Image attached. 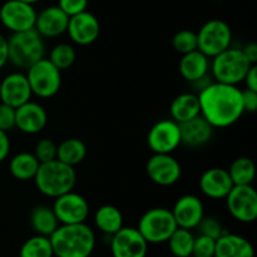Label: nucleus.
<instances>
[{
	"instance_id": "obj_15",
	"label": "nucleus",
	"mask_w": 257,
	"mask_h": 257,
	"mask_svg": "<svg viewBox=\"0 0 257 257\" xmlns=\"http://www.w3.org/2000/svg\"><path fill=\"white\" fill-rule=\"evenodd\" d=\"M67 34L74 44L87 47L99 38L100 23L93 13L85 10L69 17Z\"/></svg>"
},
{
	"instance_id": "obj_4",
	"label": "nucleus",
	"mask_w": 257,
	"mask_h": 257,
	"mask_svg": "<svg viewBox=\"0 0 257 257\" xmlns=\"http://www.w3.org/2000/svg\"><path fill=\"white\" fill-rule=\"evenodd\" d=\"M45 57L44 38L35 29L12 33L8 38V58L18 69L27 70Z\"/></svg>"
},
{
	"instance_id": "obj_26",
	"label": "nucleus",
	"mask_w": 257,
	"mask_h": 257,
	"mask_svg": "<svg viewBox=\"0 0 257 257\" xmlns=\"http://www.w3.org/2000/svg\"><path fill=\"white\" fill-rule=\"evenodd\" d=\"M59 225V221L50 206H35L30 212V226L37 235L49 237Z\"/></svg>"
},
{
	"instance_id": "obj_23",
	"label": "nucleus",
	"mask_w": 257,
	"mask_h": 257,
	"mask_svg": "<svg viewBox=\"0 0 257 257\" xmlns=\"http://www.w3.org/2000/svg\"><path fill=\"white\" fill-rule=\"evenodd\" d=\"M215 257H255V250L247 238L226 231L216 240Z\"/></svg>"
},
{
	"instance_id": "obj_19",
	"label": "nucleus",
	"mask_w": 257,
	"mask_h": 257,
	"mask_svg": "<svg viewBox=\"0 0 257 257\" xmlns=\"http://www.w3.org/2000/svg\"><path fill=\"white\" fill-rule=\"evenodd\" d=\"M69 17L58 5H50L37 13L34 29L43 38H57L67 33Z\"/></svg>"
},
{
	"instance_id": "obj_36",
	"label": "nucleus",
	"mask_w": 257,
	"mask_h": 257,
	"mask_svg": "<svg viewBox=\"0 0 257 257\" xmlns=\"http://www.w3.org/2000/svg\"><path fill=\"white\" fill-rule=\"evenodd\" d=\"M216 240L205 235H198L195 237L191 257H215Z\"/></svg>"
},
{
	"instance_id": "obj_27",
	"label": "nucleus",
	"mask_w": 257,
	"mask_h": 257,
	"mask_svg": "<svg viewBox=\"0 0 257 257\" xmlns=\"http://www.w3.org/2000/svg\"><path fill=\"white\" fill-rule=\"evenodd\" d=\"M40 162L33 152H20L13 156L9 162V172L15 180L30 181L34 180Z\"/></svg>"
},
{
	"instance_id": "obj_37",
	"label": "nucleus",
	"mask_w": 257,
	"mask_h": 257,
	"mask_svg": "<svg viewBox=\"0 0 257 257\" xmlns=\"http://www.w3.org/2000/svg\"><path fill=\"white\" fill-rule=\"evenodd\" d=\"M89 0H58V7L68 15L73 17L75 14L85 12Z\"/></svg>"
},
{
	"instance_id": "obj_28",
	"label": "nucleus",
	"mask_w": 257,
	"mask_h": 257,
	"mask_svg": "<svg viewBox=\"0 0 257 257\" xmlns=\"http://www.w3.org/2000/svg\"><path fill=\"white\" fill-rule=\"evenodd\" d=\"M87 157V146L79 138H67L57 147V160L75 168Z\"/></svg>"
},
{
	"instance_id": "obj_8",
	"label": "nucleus",
	"mask_w": 257,
	"mask_h": 257,
	"mask_svg": "<svg viewBox=\"0 0 257 257\" xmlns=\"http://www.w3.org/2000/svg\"><path fill=\"white\" fill-rule=\"evenodd\" d=\"M197 49L206 57H216L232 44V30L221 19H211L200 28L197 33Z\"/></svg>"
},
{
	"instance_id": "obj_35",
	"label": "nucleus",
	"mask_w": 257,
	"mask_h": 257,
	"mask_svg": "<svg viewBox=\"0 0 257 257\" xmlns=\"http://www.w3.org/2000/svg\"><path fill=\"white\" fill-rule=\"evenodd\" d=\"M197 228L198 231H200V235L208 236V237L213 238V240H217L220 236H222L223 233L226 232L222 223H221L216 217H212V216H205V217L201 220Z\"/></svg>"
},
{
	"instance_id": "obj_10",
	"label": "nucleus",
	"mask_w": 257,
	"mask_h": 257,
	"mask_svg": "<svg viewBox=\"0 0 257 257\" xmlns=\"http://www.w3.org/2000/svg\"><path fill=\"white\" fill-rule=\"evenodd\" d=\"M37 10L34 5L20 0H7L0 7V23L12 33L34 29Z\"/></svg>"
},
{
	"instance_id": "obj_3",
	"label": "nucleus",
	"mask_w": 257,
	"mask_h": 257,
	"mask_svg": "<svg viewBox=\"0 0 257 257\" xmlns=\"http://www.w3.org/2000/svg\"><path fill=\"white\" fill-rule=\"evenodd\" d=\"M34 182L42 195L57 198L73 191L77 183V172L72 166L65 165L59 160H53L40 163Z\"/></svg>"
},
{
	"instance_id": "obj_6",
	"label": "nucleus",
	"mask_w": 257,
	"mask_h": 257,
	"mask_svg": "<svg viewBox=\"0 0 257 257\" xmlns=\"http://www.w3.org/2000/svg\"><path fill=\"white\" fill-rule=\"evenodd\" d=\"M177 228L171 210L165 207H153L146 211L138 221L137 230L148 243L160 245L167 242L170 236Z\"/></svg>"
},
{
	"instance_id": "obj_17",
	"label": "nucleus",
	"mask_w": 257,
	"mask_h": 257,
	"mask_svg": "<svg viewBox=\"0 0 257 257\" xmlns=\"http://www.w3.org/2000/svg\"><path fill=\"white\" fill-rule=\"evenodd\" d=\"M177 227L186 230H195L205 217V206L200 197L195 195L181 196L173 205L172 210Z\"/></svg>"
},
{
	"instance_id": "obj_42",
	"label": "nucleus",
	"mask_w": 257,
	"mask_h": 257,
	"mask_svg": "<svg viewBox=\"0 0 257 257\" xmlns=\"http://www.w3.org/2000/svg\"><path fill=\"white\" fill-rule=\"evenodd\" d=\"M9 63V58H8V38L0 33V69Z\"/></svg>"
},
{
	"instance_id": "obj_29",
	"label": "nucleus",
	"mask_w": 257,
	"mask_h": 257,
	"mask_svg": "<svg viewBox=\"0 0 257 257\" xmlns=\"http://www.w3.org/2000/svg\"><path fill=\"white\" fill-rule=\"evenodd\" d=\"M233 186L252 185L256 175L255 162L250 157H237L227 170Z\"/></svg>"
},
{
	"instance_id": "obj_43",
	"label": "nucleus",
	"mask_w": 257,
	"mask_h": 257,
	"mask_svg": "<svg viewBox=\"0 0 257 257\" xmlns=\"http://www.w3.org/2000/svg\"><path fill=\"white\" fill-rule=\"evenodd\" d=\"M241 49H242L243 54L246 55V58H247V59L250 60L252 64H256L257 63V44L256 43H253V42L247 43V44L243 45Z\"/></svg>"
},
{
	"instance_id": "obj_45",
	"label": "nucleus",
	"mask_w": 257,
	"mask_h": 257,
	"mask_svg": "<svg viewBox=\"0 0 257 257\" xmlns=\"http://www.w3.org/2000/svg\"><path fill=\"white\" fill-rule=\"evenodd\" d=\"M0 83H2V78H0Z\"/></svg>"
},
{
	"instance_id": "obj_5",
	"label": "nucleus",
	"mask_w": 257,
	"mask_h": 257,
	"mask_svg": "<svg viewBox=\"0 0 257 257\" xmlns=\"http://www.w3.org/2000/svg\"><path fill=\"white\" fill-rule=\"evenodd\" d=\"M252 65L241 48L230 47L216 57L211 58L210 72L215 82L238 85L243 82Z\"/></svg>"
},
{
	"instance_id": "obj_14",
	"label": "nucleus",
	"mask_w": 257,
	"mask_h": 257,
	"mask_svg": "<svg viewBox=\"0 0 257 257\" xmlns=\"http://www.w3.org/2000/svg\"><path fill=\"white\" fill-rule=\"evenodd\" d=\"M148 245L137 227L130 226H123L109 241L112 257H147Z\"/></svg>"
},
{
	"instance_id": "obj_9",
	"label": "nucleus",
	"mask_w": 257,
	"mask_h": 257,
	"mask_svg": "<svg viewBox=\"0 0 257 257\" xmlns=\"http://www.w3.org/2000/svg\"><path fill=\"white\" fill-rule=\"evenodd\" d=\"M230 215L242 223L255 222L257 218V192L252 185L233 186L226 196Z\"/></svg>"
},
{
	"instance_id": "obj_44",
	"label": "nucleus",
	"mask_w": 257,
	"mask_h": 257,
	"mask_svg": "<svg viewBox=\"0 0 257 257\" xmlns=\"http://www.w3.org/2000/svg\"><path fill=\"white\" fill-rule=\"evenodd\" d=\"M20 2H24V3H28V4L34 5V4H37V3L42 2V0H20Z\"/></svg>"
},
{
	"instance_id": "obj_40",
	"label": "nucleus",
	"mask_w": 257,
	"mask_h": 257,
	"mask_svg": "<svg viewBox=\"0 0 257 257\" xmlns=\"http://www.w3.org/2000/svg\"><path fill=\"white\" fill-rule=\"evenodd\" d=\"M10 148H12V143H10L8 132L0 130V163L7 160L10 153Z\"/></svg>"
},
{
	"instance_id": "obj_38",
	"label": "nucleus",
	"mask_w": 257,
	"mask_h": 257,
	"mask_svg": "<svg viewBox=\"0 0 257 257\" xmlns=\"http://www.w3.org/2000/svg\"><path fill=\"white\" fill-rule=\"evenodd\" d=\"M15 128V108L0 103V130L9 132Z\"/></svg>"
},
{
	"instance_id": "obj_31",
	"label": "nucleus",
	"mask_w": 257,
	"mask_h": 257,
	"mask_svg": "<svg viewBox=\"0 0 257 257\" xmlns=\"http://www.w3.org/2000/svg\"><path fill=\"white\" fill-rule=\"evenodd\" d=\"M19 257H54L50 238L35 233L24 241L20 247Z\"/></svg>"
},
{
	"instance_id": "obj_16",
	"label": "nucleus",
	"mask_w": 257,
	"mask_h": 257,
	"mask_svg": "<svg viewBox=\"0 0 257 257\" xmlns=\"http://www.w3.org/2000/svg\"><path fill=\"white\" fill-rule=\"evenodd\" d=\"M32 89L27 75L22 72H13L5 75L0 83V100L13 108L20 107L32 100Z\"/></svg>"
},
{
	"instance_id": "obj_24",
	"label": "nucleus",
	"mask_w": 257,
	"mask_h": 257,
	"mask_svg": "<svg viewBox=\"0 0 257 257\" xmlns=\"http://www.w3.org/2000/svg\"><path fill=\"white\" fill-rule=\"evenodd\" d=\"M170 114L171 119L177 122L178 124L187 122V120L200 115L201 108L198 95L190 92L178 94L171 103Z\"/></svg>"
},
{
	"instance_id": "obj_34",
	"label": "nucleus",
	"mask_w": 257,
	"mask_h": 257,
	"mask_svg": "<svg viewBox=\"0 0 257 257\" xmlns=\"http://www.w3.org/2000/svg\"><path fill=\"white\" fill-rule=\"evenodd\" d=\"M57 147L58 145L50 138H42L34 146V156L40 163L49 162L57 160Z\"/></svg>"
},
{
	"instance_id": "obj_11",
	"label": "nucleus",
	"mask_w": 257,
	"mask_h": 257,
	"mask_svg": "<svg viewBox=\"0 0 257 257\" xmlns=\"http://www.w3.org/2000/svg\"><path fill=\"white\" fill-rule=\"evenodd\" d=\"M146 173L153 183L168 187L180 181L182 167L172 155L153 153L146 163Z\"/></svg>"
},
{
	"instance_id": "obj_1",
	"label": "nucleus",
	"mask_w": 257,
	"mask_h": 257,
	"mask_svg": "<svg viewBox=\"0 0 257 257\" xmlns=\"http://www.w3.org/2000/svg\"><path fill=\"white\" fill-rule=\"evenodd\" d=\"M201 115L213 128H228L245 113L242 89L237 85L211 82L198 93Z\"/></svg>"
},
{
	"instance_id": "obj_25",
	"label": "nucleus",
	"mask_w": 257,
	"mask_h": 257,
	"mask_svg": "<svg viewBox=\"0 0 257 257\" xmlns=\"http://www.w3.org/2000/svg\"><path fill=\"white\" fill-rule=\"evenodd\" d=\"M94 223L98 231L105 236L114 235L123 227V215L117 206L103 205L95 211Z\"/></svg>"
},
{
	"instance_id": "obj_20",
	"label": "nucleus",
	"mask_w": 257,
	"mask_h": 257,
	"mask_svg": "<svg viewBox=\"0 0 257 257\" xmlns=\"http://www.w3.org/2000/svg\"><path fill=\"white\" fill-rule=\"evenodd\" d=\"M198 185H200L201 192L211 200H223L233 187L232 180L227 170L221 167H212L206 170L201 175Z\"/></svg>"
},
{
	"instance_id": "obj_41",
	"label": "nucleus",
	"mask_w": 257,
	"mask_h": 257,
	"mask_svg": "<svg viewBox=\"0 0 257 257\" xmlns=\"http://www.w3.org/2000/svg\"><path fill=\"white\" fill-rule=\"evenodd\" d=\"M243 83L246 85V89L255 90L257 92V65L253 64L252 67L248 69L247 74H246Z\"/></svg>"
},
{
	"instance_id": "obj_12",
	"label": "nucleus",
	"mask_w": 257,
	"mask_h": 257,
	"mask_svg": "<svg viewBox=\"0 0 257 257\" xmlns=\"http://www.w3.org/2000/svg\"><path fill=\"white\" fill-rule=\"evenodd\" d=\"M147 145L153 153L171 155L182 145L180 124L171 118L156 122L148 131Z\"/></svg>"
},
{
	"instance_id": "obj_13",
	"label": "nucleus",
	"mask_w": 257,
	"mask_h": 257,
	"mask_svg": "<svg viewBox=\"0 0 257 257\" xmlns=\"http://www.w3.org/2000/svg\"><path fill=\"white\" fill-rule=\"evenodd\" d=\"M53 211L60 225L83 223L89 216V203L84 196L69 191L55 198Z\"/></svg>"
},
{
	"instance_id": "obj_2",
	"label": "nucleus",
	"mask_w": 257,
	"mask_h": 257,
	"mask_svg": "<svg viewBox=\"0 0 257 257\" xmlns=\"http://www.w3.org/2000/svg\"><path fill=\"white\" fill-rule=\"evenodd\" d=\"M55 257H90L97 245V237L87 223L59 225L49 236Z\"/></svg>"
},
{
	"instance_id": "obj_18",
	"label": "nucleus",
	"mask_w": 257,
	"mask_h": 257,
	"mask_svg": "<svg viewBox=\"0 0 257 257\" xmlns=\"http://www.w3.org/2000/svg\"><path fill=\"white\" fill-rule=\"evenodd\" d=\"M48 124V113L37 102L24 103L15 108V128L25 135H38Z\"/></svg>"
},
{
	"instance_id": "obj_33",
	"label": "nucleus",
	"mask_w": 257,
	"mask_h": 257,
	"mask_svg": "<svg viewBox=\"0 0 257 257\" xmlns=\"http://www.w3.org/2000/svg\"><path fill=\"white\" fill-rule=\"evenodd\" d=\"M172 47L181 55L193 52L197 49V35L192 30H180L173 35Z\"/></svg>"
},
{
	"instance_id": "obj_30",
	"label": "nucleus",
	"mask_w": 257,
	"mask_h": 257,
	"mask_svg": "<svg viewBox=\"0 0 257 257\" xmlns=\"http://www.w3.org/2000/svg\"><path fill=\"white\" fill-rule=\"evenodd\" d=\"M195 237L191 230L177 227L167 240L171 253L175 257H191Z\"/></svg>"
},
{
	"instance_id": "obj_22",
	"label": "nucleus",
	"mask_w": 257,
	"mask_h": 257,
	"mask_svg": "<svg viewBox=\"0 0 257 257\" xmlns=\"http://www.w3.org/2000/svg\"><path fill=\"white\" fill-rule=\"evenodd\" d=\"M210 65V58L206 57L198 49H196L181 57L178 69H180V74L182 75L183 79L195 84V83L200 82L203 78L208 77Z\"/></svg>"
},
{
	"instance_id": "obj_7",
	"label": "nucleus",
	"mask_w": 257,
	"mask_h": 257,
	"mask_svg": "<svg viewBox=\"0 0 257 257\" xmlns=\"http://www.w3.org/2000/svg\"><path fill=\"white\" fill-rule=\"evenodd\" d=\"M25 75L33 95L42 99L54 97L62 87V72L45 57L30 65Z\"/></svg>"
},
{
	"instance_id": "obj_39",
	"label": "nucleus",
	"mask_w": 257,
	"mask_h": 257,
	"mask_svg": "<svg viewBox=\"0 0 257 257\" xmlns=\"http://www.w3.org/2000/svg\"><path fill=\"white\" fill-rule=\"evenodd\" d=\"M242 105L245 113H255L257 110V92L255 90H242Z\"/></svg>"
},
{
	"instance_id": "obj_32",
	"label": "nucleus",
	"mask_w": 257,
	"mask_h": 257,
	"mask_svg": "<svg viewBox=\"0 0 257 257\" xmlns=\"http://www.w3.org/2000/svg\"><path fill=\"white\" fill-rule=\"evenodd\" d=\"M48 59L60 70H67L72 67L77 60L75 48L69 43H58L50 49Z\"/></svg>"
},
{
	"instance_id": "obj_21",
	"label": "nucleus",
	"mask_w": 257,
	"mask_h": 257,
	"mask_svg": "<svg viewBox=\"0 0 257 257\" xmlns=\"http://www.w3.org/2000/svg\"><path fill=\"white\" fill-rule=\"evenodd\" d=\"M213 130L215 128L202 115H197L180 124L181 143L190 148L202 147L211 141Z\"/></svg>"
}]
</instances>
